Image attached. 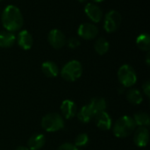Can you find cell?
<instances>
[{
	"instance_id": "16",
	"label": "cell",
	"mask_w": 150,
	"mask_h": 150,
	"mask_svg": "<svg viewBox=\"0 0 150 150\" xmlns=\"http://www.w3.org/2000/svg\"><path fill=\"white\" fill-rule=\"evenodd\" d=\"M88 105L91 109L94 115H96L101 112L105 111V109L107 107L106 101L103 98H91L90 103L88 104Z\"/></svg>"
},
{
	"instance_id": "2",
	"label": "cell",
	"mask_w": 150,
	"mask_h": 150,
	"mask_svg": "<svg viewBox=\"0 0 150 150\" xmlns=\"http://www.w3.org/2000/svg\"><path fill=\"white\" fill-rule=\"evenodd\" d=\"M136 125L132 117L125 115L120 117L112 126L113 134L117 138H126L134 132Z\"/></svg>"
},
{
	"instance_id": "19",
	"label": "cell",
	"mask_w": 150,
	"mask_h": 150,
	"mask_svg": "<svg viewBox=\"0 0 150 150\" xmlns=\"http://www.w3.org/2000/svg\"><path fill=\"white\" fill-rule=\"evenodd\" d=\"M127 98L129 101V103L133 105H140L143 101V96L142 92L137 89H130L127 92Z\"/></svg>"
},
{
	"instance_id": "13",
	"label": "cell",
	"mask_w": 150,
	"mask_h": 150,
	"mask_svg": "<svg viewBox=\"0 0 150 150\" xmlns=\"http://www.w3.org/2000/svg\"><path fill=\"white\" fill-rule=\"evenodd\" d=\"M18 45L24 50H29L33 47V37L31 33L27 30H23L21 31L18 34V37H16Z\"/></svg>"
},
{
	"instance_id": "12",
	"label": "cell",
	"mask_w": 150,
	"mask_h": 150,
	"mask_svg": "<svg viewBox=\"0 0 150 150\" xmlns=\"http://www.w3.org/2000/svg\"><path fill=\"white\" fill-rule=\"evenodd\" d=\"M60 109H61L62 115L66 120H71L75 116H76L77 106H76V103L70 99H66V100L62 101Z\"/></svg>"
},
{
	"instance_id": "26",
	"label": "cell",
	"mask_w": 150,
	"mask_h": 150,
	"mask_svg": "<svg viewBox=\"0 0 150 150\" xmlns=\"http://www.w3.org/2000/svg\"><path fill=\"white\" fill-rule=\"evenodd\" d=\"M142 90H143V93L148 97H150V82L148 80L146 81L143 84H142Z\"/></svg>"
},
{
	"instance_id": "30",
	"label": "cell",
	"mask_w": 150,
	"mask_h": 150,
	"mask_svg": "<svg viewBox=\"0 0 150 150\" xmlns=\"http://www.w3.org/2000/svg\"><path fill=\"white\" fill-rule=\"evenodd\" d=\"M78 2H80V3H85L87 0H77Z\"/></svg>"
},
{
	"instance_id": "18",
	"label": "cell",
	"mask_w": 150,
	"mask_h": 150,
	"mask_svg": "<svg viewBox=\"0 0 150 150\" xmlns=\"http://www.w3.org/2000/svg\"><path fill=\"white\" fill-rule=\"evenodd\" d=\"M76 116L78 120L83 123H89L92 119H94V113L92 112L91 109L89 107L88 105H83L79 112H77Z\"/></svg>"
},
{
	"instance_id": "31",
	"label": "cell",
	"mask_w": 150,
	"mask_h": 150,
	"mask_svg": "<svg viewBox=\"0 0 150 150\" xmlns=\"http://www.w3.org/2000/svg\"><path fill=\"white\" fill-rule=\"evenodd\" d=\"M0 1H2V0H0Z\"/></svg>"
},
{
	"instance_id": "11",
	"label": "cell",
	"mask_w": 150,
	"mask_h": 150,
	"mask_svg": "<svg viewBox=\"0 0 150 150\" xmlns=\"http://www.w3.org/2000/svg\"><path fill=\"white\" fill-rule=\"evenodd\" d=\"M94 119H95L96 125L99 129L104 130V131H107V130L112 129V120L111 116L109 115V113L106 112L105 111L96 114Z\"/></svg>"
},
{
	"instance_id": "1",
	"label": "cell",
	"mask_w": 150,
	"mask_h": 150,
	"mask_svg": "<svg viewBox=\"0 0 150 150\" xmlns=\"http://www.w3.org/2000/svg\"><path fill=\"white\" fill-rule=\"evenodd\" d=\"M2 24L6 31L12 33L18 31L24 24L20 10L13 4L7 5L2 12Z\"/></svg>"
},
{
	"instance_id": "14",
	"label": "cell",
	"mask_w": 150,
	"mask_h": 150,
	"mask_svg": "<svg viewBox=\"0 0 150 150\" xmlns=\"http://www.w3.org/2000/svg\"><path fill=\"white\" fill-rule=\"evenodd\" d=\"M46 143V138L42 134H33L27 142V148L29 150L41 149Z\"/></svg>"
},
{
	"instance_id": "28",
	"label": "cell",
	"mask_w": 150,
	"mask_h": 150,
	"mask_svg": "<svg viewBox=\"0 0 150 150\" xmlns=\"http://www.w3.org/2000/svg\"><path fill=\"white\" fill-rule=\"evenodd\" d=\"M147 64L149 65V53H148L147 54Z\"/></svg>"
},
{
	"instance_id": "22",
	"label": "cell",
	"mask_w": 150,
	"mask_h": 150,
	"mask_svg": "<svg viewBox=\"0 0 150 150\" xmlns=\"http://www.w3.org/2000/svg\"><path fill=\"white\" fill-rule=\"evenodd\" d=\"M137 47L143 51L149 52L150 49V37L149 33H141L136 38Z\"/></svg>"
},
{
	"instance_id": "7",
	"label": "cell",
	"mask_w": 150,
	"mask_h": 150,
	"mask_svg": "<svg viewBox=\"0 0 150 150\" xmlns=\"http://www.w3.org/2000/svg\"><path fill=\"white\" fill-rule=\"evenodd\" d=\"M77 34L83 40H93L98 34V28L91 23H83L77 29Z\"/></svg>"
},
{
	"instance_id": "3",
	"label": "cell",
	"mask_w": 150,
	"mask_h": 150,
	"mask_svg": "<svg viewBox=\"0 0 150 150\" xmlns=\"http://www.w3.org/2000/svg\"><path fill=\"white\" fill-rule=\"evenodd\" d=\"M41 127L48 133L57 132L64 127L63 117L56 112H52L45 115L40 121Z\"/></svg>"
},
{
	"instance_id": "20",
	"label": "cell",
	"mask_w": 150,
	"mask_h": 150,
	"mask_svg": "<svg viewBox=\"0 0 150 150\" xmlns=\"http://www.w3.org/2000/svg\"><path fill=\"white\" fill-rule=\"evenodd\" d=\"M135 125L138 127H148L150 124V117L147 112H137L132 117Z\"/></svg>"
},
{
	"instance_id": "6",
	"label": "cell",
	"mask_w": 150,
	"mask_h": 150,
	"mask_svg": "<svg viewBox=\"0 0 150 150\" xmlns=\"http://www.w3.org/2000/svg\"><path fill=\"white\" fill-rule=\"evenodd\" d=\"M121 20V14L118 11L112 10L108 11L105 15L104 21V29L107 33H113L120 27Z\"/></svg>"
},
{
	"instance_id": "15",
	"label": "cell",
	"mask_w": 150,
	"mask_h": 150,
	"mask_svg": "<svg viewBox=\"0 0 150 150\" xmlns=\"http://www.w3.org/2000/svg\"><path fill=\"white\" fill-rule=\"evenodd\" d=\"M41 70L42 73L49 78L56 77L59 74V69L55 62L51 61L44 62L41 65Z\"/></svg>"
},
{
	"instance_id": "21",
	"label": "cell",
	"mask_w": 150,
	"mask_h": 150,
	"mask_svg": "<svg viewBox=\"0 0 150 150\" xmlns=\"http://www.w3.org/2000/svg\"><path fill=\"white\" fill-rule=\"evenodd\" d=\"M110 48V43L108 42V40L105 38H98L94 44V49L95 51L100 54L103 55L105 54H106L108 52Z\"/></svg>"
},
{
	"instance_id": "23",
	"label": "cell",
	"mask_w": 150,
	"mask_h": 150,
	"mask_svg": "<svg viewBox=\"0 0 150 150\" xmlns=\"http://www.w3.org/2000/svg\"><path fill=\"white\" fill-rule=\"evenodd\" d=\"M89 143V136L87 134H78L76 139H75V146L78 149V148H83L85 147L87 144Z\"/></svg>"
},
{
	"instance_id": "25",
	"label": "cell",
	"mask_w": 150,
	"mask_h": 150,
	"mask_svg": "<svg viewBox=\"0 0 150 150\" xmlns=\"http://www.w3.org/2000/svg\"><path fill=\"white\" fill-rule=\"evenodd\" d=\"M57 150H78V149L74 144L67 142V143H63L61 146H59Z\"/></svg>"
},
{
	"instance_id": "8",
	"label": "cell",
	"mask_w": 150,
	"mask_h": 150,
	"mask_svg": "<svg viewBox=\"0 0 150 150\" xmlns=\"http://www.w3.org/2000/svg\"><path fill=\"white\" fill-rule=\"evenodd\" d=\"M47 40H48L50 46L55 49H60L66 44L65 35L59 29H52L48 33Z\"/></svg>"
},
{
	"instance_id": "24",
	"label": "cell",
	"mask_w": 150,
	"mask_h": 150,
	"mask_svg": "<svg viewBox=\"0 0 150 150\" xmlns=\"http://www.w3.org/2000/svg\"><path fill=\"white\" fill-rule=\"evenodd\" d=\"M67 44H68V46H69V48H71V49H76V48H77L79 46H80V40L77 39V38H76V37H71V38H69L68 40H67Z\"/></svg>"
},
{
	"instance_id": "5",
	"label": "cell",
	"mask_w": 150,
	"mask_h": 150,
	"mask_svg": "<svg viewBox=\"0 0 150 150\" xmlns=\"http://www.w3.org/2000/svg\"><path fill=\"white\" fill-rule=\"evenodd\" d=\"M118 79L123 87L129 88L136 83L137 75L132 66L124 64L118 70Z\"/></svg>"
},
{
	"instance_id": "29",
	"label": "cell",
	"mask_w": 150,
	"mask_h": 150,
	"mask_svg": "<svg viewBox=\"0 0 150 150\" xmlns=\"http://www.w3.org/2000/svg\"><path fill=\"white\" fill-rule=\"evenodd\" d=\"M94 3H101V2H103L104 0H92Z\"/></svg>"
},
{
	"instance_id": "9",
	"label": "cell",
	"mask_w": 150,
	"mask_h": 150,
	"mask_svg": "<svg viewBox=\"0 0 150 150\" xmlns=\"http://www.w3.org/2000/svg\"><path fill=\"white\" fill-rule=\"evenodd\" d=\"M149 141V132L148 127H139L134 130V142L139 148H145Z\"/></svg>"
},
{
	"instance_id": "10",
	"label": "cell",
	"mask_w": 150,
	"mask_h": 150,
	"mask_svg": "<svg viewBox=\"0 0 150 150\" xmlns=\"http://www.w3.org/2000/svg\"><path fill=\"white\" fill-rule=\"evenodd\" d=\"M84 12L87 17L94 23H98L102 19L103 12L101 8L94 3H88L84 6Z\"/></svg>"
},
{
	"instance_id": "27",
	"label": "cell",
	"mask_w": 150,
	"mask_h": 150,
	"mask_svg": "<svg viewBox=\"0 0 150 150\" xmlns=\"http://www.w3.org/2000/svg\"><path fill=\"white\" fill-rule=\"evenodd\" d=\"M16 150H29V149L27 147H25V146H19L16 149Z\"/></svg>"
},
{
	"instance_id": "17",
	"label": "cell",
	"mask_w": 150,
	"mask_h": 150,
	"mask_svg": "<svg viewBox=\"0 0 150 150\" xmlns=\"http://www.w3.org/2000/svg\"><path fill=\"white\" fill-rule=\"evenodd\" d=\"M16 41V35L12 32L1 31L0 32V47H10L14 45Z\"/></svg>"
},
{
	"instance_id": "4",
	"label": "cell",
	"mask_w": 150,
	"mask_h": 150,
	"mask_svg": "<svg viewBox=\"0 0 150 150\" xmlns=\"http://www.w3.org/2000/svg\"><path fill=\"white\" fill-rule=\"evenodd\" d=\"M83 66L80 62L72 60L68 62L61 70V76L68 82H75L81 77Z\"/></svg>"
}]
</instances>
